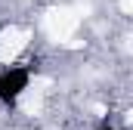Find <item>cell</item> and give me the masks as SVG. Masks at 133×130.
Segmentation results:
<instances>
[{
    "label": "cell",
    "mask_w": 133,
    "mask_h": 130,
    "mask_svg": "<svg viewBox=\"0 0 133 130\" xmlns=\"http://www.w3.org/2000/svg\"><path fill=\"white\" fill-rule=\"evenodd\" d=\"M81 22H84V16L71 6V3H56V6H50L43 16H40V28L43 34L53 40V43H68V40H74V34L81 31Z\"/></svg>",
    "instance_id": "cell-1"
},
{
    "label": "cell",
    "mask_w": 133,
    "mask_h": 130,
    "mask_svg": "<svg viewBox=\"0 0 133 130\" xmlns=\"http://www.w3.org/2000/svg\"><path fill=\"white\" fill-rule=\"evenodd\" d=\"M31 28L28 25H19V22H9L0 28V65H16L25 50L31 47Z\"/></svg>",
    "instance_id": "cell-2"
}]
</instances>
